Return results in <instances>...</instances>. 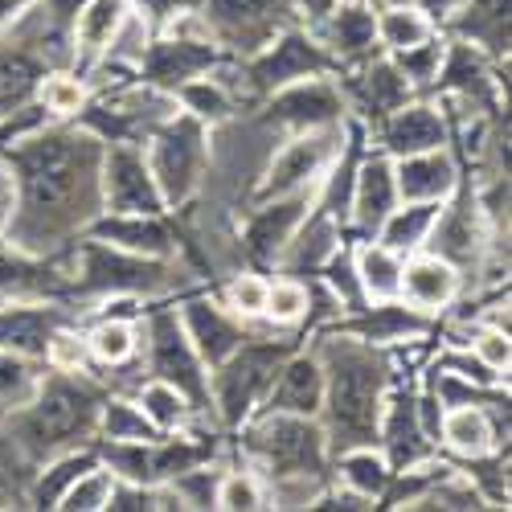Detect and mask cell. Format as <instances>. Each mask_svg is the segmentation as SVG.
<instances>
[{
	"instance_id": "6da1fadb",
	"label": "cell",
	"mask_w": 512,
	"mask_h": 512,
	"mask_svg": "<svg viewBox=\"0 0 512 512\" xmlns=\"http://www.w3.org/2000/svg\"><path fill=\"white\" fill-rule=\"evenodd\" d=\"M103 152L87 127H29L0 156L13 177V209L5 238L25 254H46L62 238L82 234L103 213Z\"/></svg>"
},
{
	"instance_id": "7a4b0ae2",
	"label": "cell",
	"mask_w": 512,
	"mask_h": 512,
	"mask_svg": "<svg viewBox=\"0 0 512 512\" xmlns=\"http://www.w3.org/2000/svg\"><path fill=\"white\" fill-rule=\"evenodd\" d=\"M320 365H324V406L320 422L332 451H345L357 443L377 439L381 406L390 394V365L365 340L336 332L320 345Z\"/></svg>"
},
{
	"instance_id": "3957f363",
	"label": "cell",
	"mask_w": 512,
	"mask_h": 512,
	"mask_svg": "<svg viewBox=\"0 0 512 512\" xmlns=\"http://www.w3.org/2000/svg\"><path fill=\"white\" fill-rule=\"evenodd\" d=\"M99 394L82 381V373H58L41 377V390L33 402L9 414V439L21 447L29 463H46L70 447H82L95 439L99 418Z\"/></svg>"
},
{
	"instance_id": "277c9868",
	"label": "cell",
	"mask_w": 512,
	"mask_h": 512,
	"mask_svg": "<svg viewBox=\"0 0 512 512\" xmlns=\"http://www.w3.org/2000/svg\"><path fill=\"white\" fill-rule=\"evenodd\" d=\"M246 455L254 459V472H263V480H283V476L324 480L332 447L320 418L263 410L246 426Z\"/></svg>"
},
{
	"instance_id": "5b68a950",
	"label": "cell",
	"mask_w": 512,
	"mask_h": 512,
	"mask_svg": "<svg viewBox=\"0 0 512 512\" xmlns=\"http://www.w3.org/2000/svg\"><path fill=\"white\" fill-rule=\"evenodd\" d=\"M177 263L173 259H148V254H127L119 246L95 242V238H82L70 250V263L62 267L66 283L74 291H87V295H160V291H173L177 283Z\"/></svg>"
},
{
	"instance_id": "8992f818",
	"label": "cell",
	"mask_w": 512,
	"mask_h": 512,
	"mask_svg": "<svg viewBox=\"0 0 512 512\" xmlns=\"http://www.w3.org/2000/svg\"><path fill=\"white\" fill-rule=\"evenodd\" d=\"M144 160L168 209H177L209 185V127L185 111H173L148 132Z\"/></svg>"
},
{
	"instance_id": "52a82bcc",
	"label": "cell",
	"mask_w": 512,
	"mask_h": 512,
	"mask_svg": "<svg viewBox=\"0 0 512 512\" xmlns=\"http://www.w3.org/2000/svg\"><path fill=\"white\" fill-rule=\"evenodd\" d=\"M287 357V345L275 340H242V345L209 369V406L222 418V426H246L254 418V410L263 406V394L275 381L279 365Z\"/></svg>"
},
{
	"instance_id": "ba28073f",
	"label": "cell",
	"mask_w": 512,
	"mask_h": 512,
	"mask_svg": "<svg viewBox=\"0 0 512 512\" xmlns=\"http://www.w3.org/2000/svg\"><path fill=\"white\" fill-rule=\"evenodd\" d=\"M340 156H345V123L287 136L267 156L263 173H259V189H254V201H271V197H287V193L324 185V177L340 164Z\"/></svg>"
},
{
	"instance_id": "9c48e42d",
	"label": "cell",
	"mask_w": 512,
	"mask_h": 512,
	"mask_svg": "<svg viewBox=\"0 0 512 512\" xmlns=\"http://www.w3.org/2000/svg\"><path fill=\"white\" fill-rule=\"evenodd\" d=\"M332 58L320 41L304 29H279L259 54H250L246 70L242 74V87L254 91V95H275L279 87H291L300 78H312V74H328Z\"/></svg>"
},
{
	"instance_id": "30bf717a",
	"label": "cell",
	"mask_w": 512,
	"mask_h": 512,
	"mask_svg": "<svg viewBox=\"0 0 512 512\" xmlns=\"http://www.w3.org/2000/svg\"><path fill=\"white\" fill-rule=\"evenodd\" d=\"M148 365L152 377H164L193 402L197 414H213L209 406V369L197 357L193 340L181 328L177 312H156L148 316Z\"/></svg>"
},
{
	"instance_id": "8fae6325",
	"label": "cell",
	"mask_w": 512,
	"mask_h": 512,
	"mask_svg": "<svg viewBox=\"0 0 512 512\" xmlns=\"http://www.w3.org/2000/svg\"><path fill=\"white\" fill-rule=\"evenodd\" d=\"M205 25L218 46H230L238 54H259L267 41L287 29V0H205L201 5Z\"/></svg>"
},
{
	"instance_id": "7c38bea8",
	"label": "cell",
	"mask_w": 512,
	"mask_h": 512,
	"mask_svg": "<svg viewBox=\"0 0 512 512\" xmlns=\"http://www.w3.org/2000/svg\"><path fill=\"white\" fill-rule=\"evenodd\" d=\"M345 111H349L345 91H340L328 74H312V78L291 82V87H279L271 95V111L263 119L275 132L295 136V132H316V127L345 123Z\"/></svg>"
},
{
	"instance_id": "4fadbf2b",
	"label": "cell",
	"mask_w": 512,
	"mask_h": 512,
	"mask_svg": "<svg viewBox=\"0 0 512 512\" xmlns=\"http://www.w3.org/2000/svg\"><path fill=\"white\" fill-rule=\"evenodd\" d=\"M168 205L152 181V168L140 144H107L103 152V213H152L160 218Z\"/></svg>"
},
{
	"instance_id": "5bb4252c",
	"label": "cell",
	"mask_w": 512,
	"mask_h": 512,
	"mask_svg": "<svg viewBox=\"0 0 512 512\" xmlns=\"http://www.w3.org/2000/svg\"><path fill=\"white\" fill-rule=\"evenodd\" d=\"M316 197H320V185L316 189H300V193H287V197L259 201V209H254L246 218V226H242V242L238 246L250 254L254 263H263V267L279 263L287 242L295 238V230H300V222L312 213Z\"/></svg>"
},
{
	"instance_id": "9a60e30c",
	"label": "cell",
	"mask_w": 512,
	"mask_h": 512,
	"mask_svg": "<svg viewBox=\"0 0 512 512\" xmlns=\"http://www.w3.org/2000/svg\"><path fill=\"white\" fill-rule=\"evenodd\" d=\"M218 62H222V46L213 37H168V33H160V37H152L140 70H144L148 87L173 95L181 82L209 74Z\"/></svg>"
},
{
	"instance_id": "2e32d148",
	"label": "cell",
	"mask_w": 512,
	"mask_h": 512,
	"mask_svg": "<svg viewBox=\"0 0 512 512\" xmlns=\"http://www.w3.org/2000/svg\"><path fill=\"white\" fill-rule=\"evenodd\" d=\"M488 222L480 218V209H476V197L472 193H463L455 205H439V218L431 226V234H426V246L422 250H431L439 254V259H447L451 267H472L480 263V254H484V238H488Z\"/></svg>"
},
{
	"instance_id": "e0dca14e",
	"label": "cell",
	"mask_w": 512,
	"mask_h": 512,
	"mask_svg": "<svg viewBox=\"0 0 512 512\" xmlns=\"http://www.w3.org/2000/svg\"><path fill=\"white\" fill-rule=\"evenodd\" d=\"M377 439H381V451H386L394 472H406V467H418V463L435 459V435L422 426L418 402L406 390L402 394H386L381 422H377Z\"/></svg>"
},
{
	"instance_id": "ac0fdd59",
	"label": "cell",
	"mask_w": 512,
	"mask_h": 512,
	"mask_svg": "<svg viewBox=\"0 0 512 512\" xmlns=\"http://www.w3.org/2000/svg\"><path fill=\"white\" fill-rule=\"evenodd\" d=\"M459 279H463V271L451 267L447 259H439V254H431V250H414V254H406V259H402V291H398V300H406L414 312L435 320L459 295Z\"/></svg>"
},
{
	"instance_id": "d6986e66",
	"label": "cell",
	"mask_w": 512,
	"mask_h": 512,
	"mask_svg": "<svg viewBox=\"0 0 512 512\" xmlns=\"http://www.w3.org/2000/svg\"><path fill=\"white\" fill-rule=\"evenodd\" d=\"M66 324V312L46 300H0V349L41 361L50 336Z\"/></svg>"
},
{
	"instance_id": "ffe728a7",
	"label": "cell",
	"mask_w": 512,
	"mask_h": 512,
	"mask_svg": "<svg viewBox=\"0 0 512 512\" xmlns=\"http://www.w3.org/2000/svg\"><path fill=\"white\" fill-rule=\"evenodd\" d=\"M177 316H181L185 336L193 340L197 357L205 361V369L222 365V361L242 345V340H246V320L234 316V312L222 308V304H213V300H189Z\"/></svg>"
},
{
	"instance_id": "44dd1931",
	"label": "cell",
	"mask_w": 512,
	"mask_h": 512,
	"mask_svg": "<svg viewBox=\"0 0 512 512\" xmlns=\"http://www.w3.org/2000/svg\"><path fill=\"white\" fill-rule=\"evenodd\" d=\"M394 181H398V201H451L459 193V164L443 148L431 152H410L394 156Z\"/></svg>"
},
{
	"instance_id": "7402d4cb",
	"label": "cell",
	"mask_w": 512,
	"mask_h": 512,
	"mask_svg": "<svg viewBox=\"0 0 512 512\" xmlns=\"http://www.w3.org/2000/svg\"><path fill=\"white\" fill-rule=\"evenodd\" d=\"M320 406H324V365H320V357L316 353L283 357L275 381L263 394V410L320 418Z\"/></svg>"
},
{
	"instance_id": "603a6c76",
	"label": "cell",
	"mask_w": 512,
	"mask_h": 512,
	"mask_svg": "<svg viewBox=\"0 0 512 512\" xmlns=\"http://www.w3.org/2000/svg\"><path fill=\"white\" fill-rule=\"evenodd\" d=\"M95 242L119 246L127 254H148V259H173V234L152 213H99L82 230Z\"/></svg>"
},
{
	"instance_id": "cb8c5ba5",
	"label": "cell",
	"mask_w": 512,
	"mask_h": 512,
	"mask_svg": "<svg viewBox=\"0 0 512 512\" xmlns=\"http://www.w3.org/2000/svg\"><path fill=\"white\" fill-rule=\"evenodd\" d=\"M316 29H320L316 41L328 50V58L365 62L377 46V9L365 5V0H340Z\"/></svg>"
},
{
	"instance_id": "d4e9b609",
	"label": "cell",
	"mask_w": 512,
	"mask_h": 512,
	"mask_svg": "<svg viewBox=\"0 0 512 512\" xmlns=\"http://www.w3.org/2000/svg\"><path fill=\"white\" fill-rule=\"evenodd\" d=\"M381 144L386 156H410V152H431L447 144V115L435 103H402L381 119Z\"/></svg>"
},
{
	"instance_id": "484cf974",
	"label": "cell",
	"mask_w": 512,
	"mask_h": 512,
	"mask_svg": "<svg viewBox=\"0 0 512 512\" xmlns=\"http://www.w3.org/2000/svg\"><path fill=\"white\" fill-rule=\"evenodd\" d=\"M365 345L381 349V345H406V340H418L431 332V316L414 312L406 300H381V304H369V308H357L353 320L340 328Z\"/></svg>"
},
{
	"instance_id": "4316f807",
	"label": "cell",
	"mask_w": 512,
	"mask_h": 512,
	"mask_svg": "<svg viewBox=\"0 0 512 512\" xmlns=\"http://www.w3.org/2000/svg\"><path fill=\"white\" fill-rule=\"evenodd\" d=\"M398 205V181H394V156H369L361 160L353 177V197H349V218L365 230L377 234V226L390 218V209Z\"/></svg>"
},
{
	"instance_id": "83f0119b",
	"label": "cell",
	"mask_w": 512,
	"mask_h": 512,
	"mask_svg": "<svg viewBox=\"0 0 512 512\" xmlns=\"http://www.w3.org/2000/svg\"><path fill=\"white\" fill-rule=\"evenodd\" d=\"M66 287L62 267H46L25 250H0V300H54Z\"/></svg>"
},
{
	"instance_id": "f1b7e54d",
	"label": "cell",
	"mask_w": 512,
	"mask_h": 512,
	"mask_svg": "<svg viewBox=\"0 0 512 512\" xmlns=\"http://www.w3.org/2000/svg\"><path fill=\"white\" fill-rule=\"evenodd\" d=\"M127 5H132V0H87V5L78 9L74 25H70V46H74V58L82 66H99L103 62Z\"/></svg>"
},
{
	"instance_id": "f546056e",
	"label": "cell",
	"mask_w": 512,
	"mask_h": 512,
	"mask_svg": "<svg viewBox=\"0 0 512 512\" xmlns=\"http://www.w3.org/2000/svg\"><path fill=\"white\" fill-rule=\"evenodd\" d=\"M353 99H357V107L365 115L386 119L390 111H398L402 103L414 99V87L406 82V74L394 66V58L386 54V58H373V62L361 66V74L353 82Z\"/></svg>"
},
{
	"instance_id": "4dcf8cb0",
	"label": "cell",
	"mask_w": 512,
	"mask_h": 512,
	"mask_svg": "<svg viewBox=\"0 0 512 512\" xmlns=\"http://www.w3.org/2000/svg\"><path fill=\"white\" fill-rule=\"evenodd\" d=\"M439 443L455 451L459 459H476V455L496 451L500 439H496L492 414L480 402H459V406H447L439 418Z\"/></svg>"
},
{
	"instance_id": "1f68e13d",
	"label": "cell",
	"mask_w": 512,
	"mask_h": 512,
	"mask_svg": "<svg viewBox=\"0 0 512 512\" xmlns=\"http://www.w3.org/2000/svg\"><path fill=\"white\" fill-rule=\"evenodd\" d=\"M173 99H177V107H181L185 115L201 119L209 132H213V127H222V123H230V119L238 115V91L230 87V82H226L218 70H209V74H201V78L181 82V87L173 91Z\"/></svg>"
},
{
	"instance_id": "d6a6232c",
	"label": "cell",
	"mask_w": 512,
	"mask_h": 512,
	"mask_svg": "<svg viewBox=\"0 0 512 512\" xmlns=\"http://www.w3.org/2000/svg\"><path fill=\"white\" fill-rule=\"evenodd\" d=\"M336 472H340V488H349L365 500H381L394 484V467H390L386 451H377L373 443L345 447L336 459Z\"/></svg>"
},
{
	"instance_id": "836d02e7",
	"label": "cell",
	"mask_w": 512,
	"mask_h": 512,
	"mask_svg": "<svg viewBox=\"0 0 512 512\" xmlns=\"http://www.w3.org/2000/svg\"><path fill=\"white\" fill-rule=\"evenodd\" d=\"M353 271H357L365 304L398 300V291H402V254H394L390 246H381L377 238L357 246L353 250Z\"/></svg>"
},
{
	"instance_id": "e575fe53",
	"label": "cell",
	"mask_w": 512,
	"mask_h": 512,
	"mask_svg": "<svg viewBox=\"0 0 512 512\" xmlns=\"http://www.w3.org/2000/svg\"><path fill=\"white\" fill-rule=\"evenodd\" d=\"M435 218H439V201H398L390 209V218L377 226L373 238L406 259V254H414V250L426 246V234H431Z\"/></svg>"
},
{
	"instance_id": "d590c367",
	"label": "cell",
	"mask_w": 512,
	"mask_h": 512,
	"mask_svg": "<svg viewBox=\"0 0 512 512\" xmlns=\"http://www.w3.org/2000/svg\"><path fill=\"white\" fill-rule=\"evenodd\" d=\"M95 463H99V451H95L91 443L70 447V451H62V455L46 459V472L29 480L25 500H29L33 508H58L62 492H66L82 472H87V467H95Z\"/></svg>"
},
{
	"instance_id": "8d00e7d4",
	"label": "cell",
	"mask_w": 512,
	"mask_h": 512,
	"mask_svg": "<svg viewBox=\"0 0 512 512\" xmlns=\"http://www.w3.org/2000/svg\"><path fill=\"white\" fill-rule=\"evenodd\" d=\"M451 25L459 29V41H467V46L508 54V0H467Z\"/></svg>"
},
{
	"instance_id": "74e56055",
	"label": "cell",
	"mask_w": 512,
	"mask_h": 512,
	"mask_svg": "<svg viewBox=\"0 0 512 512\" xmlns=\"http://www.w3.org/2000/svg\"><path fill=\"white\" fill-rule=\"evenodd\" d=\"M41 82V62L21 46H0V119H13Z\"/></svg>"
},
{
	"instance_id": "f35d334b",
	"label": "cell",
	"mask_w": 512,
	"mask_h": 512,
	"mask_svg": "<svg viewBox=\"0 0 512 512\" xmlns=\"http://www.w3.org/2000/svg\"><path fill=\"white\" fill-rule=\"evenodd\" d=\"M136 406L144 410V418L156 426L160 435H181L185 426L193 422V402L173 386V381H164V377H152V381H144L140 386V394H136Z\"/></svg>"
},
{
	"instance_id": "ab89813d",
	"label": "cell",
	"mask_w": 512,
	"mask_h": 512,
	"mask_svg": "<svg viewBox=\"0 0 512 512\" xmlns=\"http://www.w3.org/2000/svg\"><path fill=\"white\" fill-rule=\"evenodd\" d=\"M160 431L144 418L136 398H103L95 418V443H152Z\"/></svg>"
},
{
	"instance_id": "60d3db41",
	"label": "cell",
	"mask_w": 512,
	"mask_h": 512,
	"mask_svg": "<svg viewBox=\"0 0 512 512\" xmlns=\"http://www.w3.org/2000/svg\"><path fill=\"white\" fill-rule=\"evenodd\" d=\"M431 33H439V25L426 21L410 0H398V5H381L377 9V46H386V54L410 50Z\"/></svg>"
},
{
	"instance_id": "b9f144b4",
	"label": "cell",
	"mask_w": 512,
	"mask_h": 512,
	"mask_svg": "<svg viewBox=\"0 0 512 512\" xmlns=\"http://www.w3.org/2000/svg\"><path fill=\"white\" fill-rule=\"evenodd\" d=\"M87 349L95 361L103 365H127L140 349V328L136 320H123V316H103L91 332H87Z\"/></svg>"
},
{
	"instance_id": "7bdbcfd3",
	"label": "cell",
	"mask_w": 512,
	"mask_h": 512,
	"mask_svg": "<svg viewBox=\"0 0 512 512\" xmlns=\"http://www.w3.org/2000/svg\"><path fill=\"white\" fill-rule=\"evenodd\" d=\"M41 377L46 373L37 369L33 357L0 349V414H13L25 402H33V394L41 390Z\"/></svg>"
},
{
	"instance_id": "ee69618b",
	"label": "cell",
	"mask_w": 512,
	"mask_h": 512,
	"mask_svg": "<svg viewBox=\"0 0 512 512\" xmlns=\"http://www.w3.org/2000/svg\"><path fill=\"white\" fill-rule=\"evenodd\" d=\"M148 46H152V21L144 17V9L127 5V13H123V21H119V29H115V37H111V46H107L103 62L140 66L144 54H148Z\"/></svg>"
},
{
	"instance_id": "f6af8a7d",
	"label": "cell",
	"mask_w": 512,
	"mask_h": 512,
	"mask_svg": "<svg viewBox=\"0 0 512 512\" xmlns=\"http://www.w3.org/2000/svg\"><path fill=\"white\" fill-rule=\"evenodd\" d=\"M394 58V66L406 74V82L418 91V87H435L439 82V70H443V58H447V41L439 37V33H431L426 41H418V46H410V50H398V54H390Z\"/></svg>"
},
{
	"instance_id": "bcb514c9",
	"label": "cell",
	"mask_w": 512,
	"mask_h": 512,
	"mask_svg": "<svg viewBox=\"0 0 512 512\" xmlns=\"http://www.w3.org/2000/svg\"><path fill=\"white\" fill-rule=\"evenodd\" d=\"M111 488H115V476H111V467L99 459L95 467H87L58 500V508L66 512H107L111 504Z\"/></svg>"
},
{
	"instance_id": "7dc6e473",
	"label": "cell",
	"mask_w": 512,
	"mask_h": 512,
	"mask_svg": "<svg viewBox=\"0 0 512 512\" xmlns=\"http://www.w3.org/2000/svg\"><path fill=\"white\" fill-rule=\"evenodd\" d=\"M37 103L54 119H78V111L91 103V91H87V82L74 74H46L37 82Z\"/></svg>"
},
{
	"instance_id": "c3c4849f",
	"label": "cell",
	"mask_w": 512,
	"mask_h": 512,
	"mask_svg": "<svg viewBox=\"0 0 512 512\" xmlns=\"http://www.w3.org/2000/svg\"><path fill=\"white\" fill-rule=\"evenodd\" d=\"M213 508L222 512H254V508H267V488L259 472H226L218 480V492H213Z\"/></svg>"
},
{
	"instance_id": "681fc988",
	"label": "cell",
	"mask_w": 512,
	"mask_h": 512,
	"mask_svg": "<svg viewBox=\"0 0 512 512\" xmlns=\"http://www.w3.org/2000/svg\"><path fill=\"white\" fill-rule=\"evenodd\" d=\"M308 308H312V291L295 279V275H287V279H275L271 287H267V308H263V316L271 320V324H300L304 316H308Z\"/></svg>"
},
{
	"instance_id": "f907efd6",
	"label": "cell",
	"mask_w": 512,
	"mask_h": 512,
	"mask_svg": "<svg viewBox=\"0 0 512 512\" xmlns=\"http://www.w3.org/2000/svg\"><path fill=\"white\" fill-rule=\"evenodd\" d=\"M46 361L50 369H58V373H87V361H91V349H87V336L82 332H74V328H58L54 336H50V345H46Z\"/></svg>"
},
{
	"instance_id": "816d5d0a",
	"label": "cell",
	"mask_w": 512,
	"mask_h": 512,
	"mask_svg": "<svg viewBox=\"0 0 512 512\" xmlns=\"http://www.w3.org/2000/svg\"><path fill=\"white\" fill-rule=\"evenodd\" d=\"M267 287H271V283H267L263 275H254V271L234 275L230 287H226V308H230L234 316H242V320H259L263 308H267Z\"/></svg>"
},
{
	"instance_id": "f5cc1de1",
	"label": "cell",
	"mask_w": 512,
	"mask_h": 512,
	"mask_svg": "<svg viewBox=\"0 0 512 512\" xmlns=\"http://www.w3.org/2000/svg\"><path fill=\"white\" fill-rule=\"evenodd\" d=\"M435 369H447V373H455V377H463V381H472V386H488V390H500V373H492L472 349H451V353H443L439 357V365Z\"/></svg>"
},
{
	"instance_id": "db71d44e",
	"label": "cell",
	"mask_w": 512,
	"mask_h": 512,
	"mask_svg": "<svg viewBox=\"0 0 512 512\" xmlns=\"http://www.w3.org/2000/svg\"><path fill=\"white\" fill-rule=\"evenodd\" d=\"M467 349H472V353H476V357H480V361H484L492 373H500V377L508 373L512 345H508V332H504V328H488V324H484V328H480L472 340H467Z\"/></svg>"
},
{
	"instance_id": "11a10c76",
	"label": "cell",
	"mask_w": 512,
	"mask_h": 512,
	"mask_svg": "<svg viewBox=\"0 0 512 512\" xmlns=\"http://www.w3.org/2000/svg\"><path fill=\"white\" fill-rule=\"evenodd\" d=\"M82 5H87V0H37L41 17H46L54 29H66V33H70V25H74V17H78Z\"/></svg>"
},
{
	"instance_id": "9f6ffc18",
	"label": "cell",
	"mask_w": 512,
	"mask_h": 512,
	"mask_svg": "<svg viewBox=\"0 0 512 512\" xmlns=\"http://www.w3.org/2000/svg\"><path fill=\"white\" fill-rule=\"evenodd\" d=\"M410 5L431 21V25H451L459 13H463V5L467 0H410Z\"/></svg>"
},
{
	"instance_id": "6f0895ef",
	"label": "cell",
	"mask_w": 512,
	"mask_h": 512,
	"mask_svg": "<svg viewBox=\"0 0 512 512\" xmlns=\"http://www.w3.org/2000/svg\"><path fill=\"white\" fill-rule=\"evenodd\" d=\"M33 5H37V0H0V37H9Z\"/></svg>"
},
{
	"instance_id": "680465c9",
	"label": "cell",
	"mask_w": 512,
	"mask_h": 512,
	"mask_svg": "<svg viewBox=\"0 0 512 512\" xmlns=\"http://www.w3.org/2000/svg\"><path fill=\"white\" fill-rule=\"evenodd\" d=\"M287 5H291L295 13H300V17H308L312 25H320V21L340 5V0H287Z\"/></svg>"
},
{
	"instance_id": "91938a15",
	"label": "cell",
	"mask_w": 512,
	"mask_h": 512,
	"mask_svg": "<svg viewBox=\"0 0 512 512\" xmlns=\"http://www.w3.org/2000/svg\"><path fill=\"white\" fill-rule=\"evenodd\" d=\"M9 209H13V177H9V164L0 160V226H5Z\"/></svg>"
},
{
	"instance_id": "94428289",
	"label": "cell",
	"mask_w": 512,
	"mask_h": 512,
	"mask_svg": "<svg viewBox=\"0 0 512 512\" xmlns=\"http://www.w3.org/2000/svg\"><path fill=\"white\" fill-rule=\"evenodd\" d=\"M381 5H398V0H381Z\"/></svg>"
}]
</instances>
